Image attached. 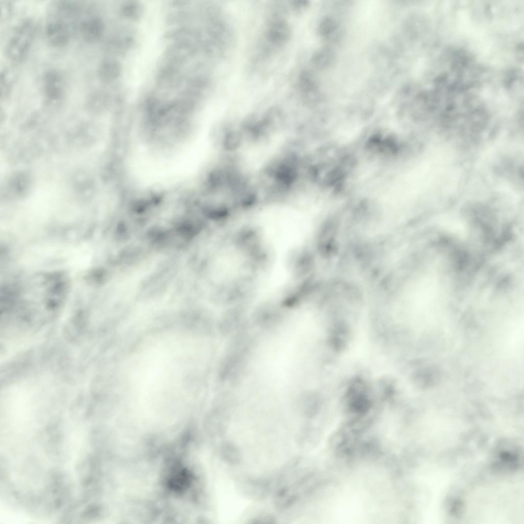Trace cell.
<instances>
[{"mask_svg":"<svg viewBox=\"0 0 524 524\" xmlns=\"http://www.w3.org/2000/svg\"><path fill=\"white\" fill-rule=\"evenodd\" d=\"M391 494L382 479L372 474L359 475L328 492L324 519L328 523H370L386 519L391 512Z\"/></svg>","mask_w":524,"mask_h":524,"instance_id":"obj_1","label":"cell"},{"mask_svg":"<svg viewBox=\"0 0 524 524\" xmlns=\"http://www.w3.org/2000/svg\"><path fill=\"white\" fill-rule=\"evenodd\" d=\"M93 257L92 249L86 245L49 243L30 248L21 261L30 267H61L77 271L89 266Z\"/></svg>","mask_w":524,"mask_h":524,"instance_id":"obj_2","label":"cell"},{"mask_svg":"<svg viewBox=\"0 0 524 524\" xmlns=\"http://www.w3.org/2000/svg\"><path fill=\"white\" fill-rule=\"evenodd\" d=\"M80 12V6L76 2L57 1L52 6L45 31L50 45L61 48L68 44L76 28Z\"/></svg>","mask_w":524,"mask_h":524,"instance_id":"obj_3","label":"cell"},{"mask_svg":"<svg viewBox=\"0 0 524 524\" xmlns=\"http://www.w3.org/2000/svg\"><path fill=\"white\" fill-rule=\"evenodd\" d=\"M36 31V24L30 18L21 20L13 28L5 47L6 55L10 61L20 63L27 58L34 41Z\"/></svg>","mask_w":524,"mask_h":524,"instance_id":"obj_4","label":"cell"},{"mask_svg":"<svg viewBox=\"0 0 524 524\" xmlns=\"http://www.w3.org/2000/svg\"><path fill=\"white\" fill-rule=\"evenodd\" d=\"M41 82V94L46 102L56 103L63 99L66 94L65 81L59 70H47L42 75Z\"/></svg>","mask_w":524,"mask_h":524,"instance_id":"obj_5","label":"cell"},{"mask_svg":"<svg viewBox=\"0 0 524 524\" xmlns=\"http://www.w3.org/2000/svg\"><path fill=\"white\" fill-rule=\"evenodd\" d=\"M79 29L83 40L93 43L99 41L103 36L104 24L100 17L94 16L82 21Z\"/></svg>","mask_w":524,"mask_h":524,"instance_id":"obj_6","label":"cell"},{"mask_svg":"<svg viewBox=\"0 0 524 524\" xmlns=\"http://www.w3.org/2000/svg\"><path fill=\"white\" fill-rule=\"evenodd\" d=\"M267 36L271 43L277 45H282L290 37V27L285 20L276 19L269 24Z\"/></svg>","mask_w":524,"mask_h":524,"instance_id":"obj_7","label":"cell"},{"mask_svg":"<svg viewBox=\"0 0 524 524\" xmlns=\"http://www.w3.org/2000/svg\"><path fill=\"white\" fill-rule=\"evenodd\" d=\"M298 88L301 94L308 101L315 102L319 98L318 85L313 75L309 72H304L300 76Z\"/></svg>","mask_w":524,"mask_h":524,"instance_id":"obj_8","label":"cell"},{"mask_svg":"<svg viewBox=\"0 0 524 524\" xmlns=\"http://www.w3.org/2000/svg\"><path fill=\"white\" fill-rule=\"evenodd\" d=\"M117 66L113 60L104 59L99 64L97 75L99 80L107 82L114 79L117 75Z\"/></svg>","mask_w":524,"mask_h":524,"instance_id":"obj_9","label":"cell"},{"mask_svg":"<svg viewBox=\"0 0 524 524\" xmlns=\"http://www.w3.org/2000/svg\"><path fill=\"white\" fill-rule=\"evenodd\" d=\"M335 58L334 53L329 48H323L317 51L313 55L312 61L318 68H326L331 66Z\"/></svg>","mask_w":524,"mask_h":524,"instance_id":"obj_10","label":"cell"},{"mask_svg":"<svg viewBox=\"0 0 524 524\" xmlns=\"http://www.w3.org/2000/svg\"><path fill=\"white\" fill-rule=\"evenodd\" d=\"M221 456L224 461L229 465H237L241 461L239 450L236 446L229 442H226L222 445Z\"/></svg>","mask_w":524,"mask_h":524,"instance_id":"obj_11","label":"cell"},{"mask_svg":"<svg viewBox=\"0 0 524 524\" xmlns=\"http://www.w3.org/2000/svg\"><path fill=\"white\" fill-rule=\"evenodd\" d=\"M339 25L336 20L331 17L323 18L318 26V32L322 37L333 39L338 32Z\"/></svg>","mask_w":524,"mask_h":524,"instance_id":"obj_12","label":"cell"},{"mask_svg":"<svg viewBox=\"0 0 524 524\" xmlns=\"http://www.w3.org/2000/svg\"><path fill=\"white\" fill-rule=\"evenodd\" d=\"M12 78L9 73L4 71L1 72V98H6L10 93L12 88Z\"/></svg>","mask_w":524,"mask_h":524,"instance_id":"obj_13","label":"cell"},{"mask_svg":"<svg viewBox=\"0 0 524 524\" xmlns=\"http://www.w3.org/2000/svg\"><path fill=\"white\" fill-rule=\"evenodd\" d=\"M1 17L4 19H6L10 16L11 10V6L10 4L7 2L4 1L1 3Z\"/></svg>","mask_w":524,"mask_h":524,"instance_id":"obj_14","label":"cell"},{"mask_svg":"<svg viewBox=\"0 0 524 524\" xmlns=\"http://www.w3.org/2000/svg\"><path fill=\"white\" fill-rule=\"evenodd\" d=\"M273 520H274V519L272 518L271 517H269L268 516H262L261 517H257V518L254 519V520L256 521H254V522H257V523H268V522H270L271 523V522H272V521H272Z\"/></svg>","mask_w":524,"mask_h":524,"instance_id":"obj_15","label":"cell"},{"mask_svg":"<svg viewBox=\"0 0 524 524\" xmlns=\"http://www.w3.org/2000/svg\"><path fill=\"white\" fill-rule=\"evenodd\" d=\"M294 7L297 9H302L307 6L308 2L305 1H295L293 4Z\"/></svg>","mask_w":524,"mask_h":524,"instance_id":"obj_16","label":"cell"}]
</instances>
